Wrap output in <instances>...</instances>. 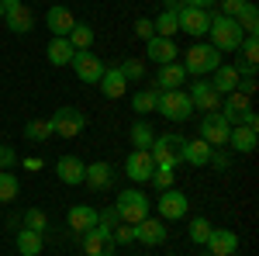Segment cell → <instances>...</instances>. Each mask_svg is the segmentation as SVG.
Here are the masks:
<instances>
[{"instance_id": "obj_48", "label": "cell", "mask_w": 259, "mask_h": 256, "mask_svg": "<svg viewBox=\"0 0 259 256\" xmlns=\"http://www.w3.org/2000/svg\"><path fill=\"white\" fill-rule=\"evenodd\" d=\"M239 94H245V97H252L256 94V77H239V87H235Z\"/></svg>"}, {"instance_id": "obj_7", "label": "cell", "mask_w": 259, "mask_h": 256, "mask_svg": "<svg viewBox=\"0 0 259 256\" xmlns=\"http://www.w3.org/2000/svg\"><path fill=\"white\" fill-rule=\"evenodd\" d=\"M177 24H180V31H187L190 39H204L207 28H211V11H204V7H183L177 14Z\"/></svg>"}, {"instance_id": "obj_22", "label": "cell", "mask_w": 259, "mask_h": 256, "mask_svg": "<svg viewBox=\"0 0 259 256\" xmlns=\"http://www.w3.org/2000/svg\"><path fill=\"white\" fill-rule=\"evenodd\" d=\"M225 145H232L239 156H249V153H256L259 145V135L252 128H242V125H232V132H228V142Z\"/></svg>"}, {"instance_id": "obj_28", "label": "cell", "mask_w": 259, "mask_h": 256, "mask_svg": "<svg viewBox=\"0 0 259 256\" xmlns=\"http://www.w3.org/2000/svg\"><path fill=\"white\" fill-rule=\"evenodd\" d=\"M207 83H211L221 97H225V94H232V90L239 87V73H235V66H218V69L211 73V80H207Z\"/></svg>"}, {"instance_id": "obj_35", "label": "cell", "mask_w": 259, "mask_h": 256, "mask_svg": "<svg viewBox=\"0 0 259 256\" xmlns=\"http://www.w3.org/2000/svg\"><path fill=\"white\" fill-rule=\"evenodd\" d=\"M152 28H156V35H162V39H173V35L180 31L177 14H173V11H162V14H156V21H152Z\"/></svg>"}, {"instance_id": "obj_47", "label": "cell", "mask_w": 259, "mask_h": 256, "mask_svg": "<svg viewBox=\"0 0 259 256\" xmlns=\"http://www.w3.org/2000/svg\"><path fill=\"white\" fill-rule=\"evenodd\" d=\"M235 125H242V128H252V132H256V128H259V115L249 107V111H242V118L235 121Z\"/></svg>"}, {"instance_id": "obj_38", "label": "cell", "mask_w": 259, "mask_h": 256, "mask_svg": "<svg viewBox=\"0 0 259 256\" xmlns=\"http://www.w3.org/2000/svg\"><path fill=\"white\" fill-rule=\"evenodd\" d=\"M156 94H159V90H139V94L132 97V107H135L139 115H149V111H156Z\"/></svg>"}, {"instance_id": "obj_40", "label": "cell", "mask_w": 259, "mask_h": 256, "mask_svg": "<svg viewBox=\"0 0 259 256\" xmlns=\"http://www.w3.org/2000/svg\"><path fill=\"white\" fill-rule=\"evenodd\" d=\"M24 229H31V232H45V229H49V215H45L41 208L24 211Z\"/></svg>"}, {"instance_id": "obj_8", "label": "cell", "mask_w": 259, "mask_h": 256, "mask_svg": "<svg viewBox=\"0 0 259 256\" xmlns=\"http://www.w3.org/2000/svg\"><path fill=\"white\" fill-rule=\"evenodd\" d=\"M124 173L128 180H135V184H149L152 173H156V159L149 149H132V156L124 159Z\"/></svg>"}, {"instance_id": "obj_18", "label": "cell", "mask_w": 259, "mask_h": 256, "mask_svg": "<svg viewBox=\"0 0 259 256\" xmlns=\"http://www.w3.org/2000/svg\"><path fill=\"white\" fill-rule=\"evenodd\" d=\"M4 21H7V28H11L14 35H28V31L35 28V14H31V7H24V4L7 7V11H4Z\"/></svg>"}, {"instance_id": "obj_37", "label": "cell", "mask_w": 259, "mask_h": 256, "mask_svg": "<svg viewBox=\"0 0 259 256\" xmlns=\"http://www.w3.org/2000/svg\"><path fill=\"white\" fill-rule=\"evenodd\" d=\"M207 236H211V222L207 218H190V242H197V246H207Z\"/></svg>"}, {"instance_id": "obj_3", "label": "cell", "mask_w": 259, "mask_h": 256, "mask_svg": "<svg viewBox=\"0 0 259 256\" xmlns=\"http://www.w3.org/2000/svg\"><path fill=\"white\" fill-rule=\"evenodd\" d=\"M218 66H221V52L214 49V45H190L187 56H183V69H187V77L204 80L207 73H214Z\"/></svg>"}, {"instance_id": "obj_21", "label": "cell", "mask_w": 259, "mask_h": 256, "mask_svg": "<svg viewBox=\"0 0 259 256\" xmlns=\"http://www.w3.org/2000/svg\"><path fill=\"white\" fill-rule=\"evenodd\" d=\"M66 225H69L76 236H83L87 229L97 225V208H90V204H73L69 215H66Z\"/></svg>"}, {"instance_id": "obj_26", "label": "cell", "mask_w": 259, "mask_h": 256, "mask_svg": "<svg viewBox=\"0 0 259 256\" xmlns=\"http://www.w3.org/2000/svg\"><path fill=\"white\" fill-rule=\"evenodd\" d=\"M221 104H225V107H221L225 121H228V125H235V121L242 118V111H249V107H252V97H245V94H239V90H232V94H225Z\"/></svg>"}, {"instance_id": "obj_39", "label": "cell", "mask_w": 259, "mask_h": 256, "mask_svg": "<svg viewBox=\"0 0 259 256\" xmlns=\"http://www.w3.org/2000/svg\"><path fill=\"white\" fill-rule=\"evenodd\" d=\"M118 69H121V77H124V80H142V77H145V62L132 59V56H128V59H121Z\"/></svg>"}, {"instance_id": "obj_46", "label": "cell", "mask_w": 259, "mask_h": 256, "mask_svg": "<svg viewBox=\"0 0 259 256\" xmlns=\"http://www.w3.org/2000/svg\"><path fill=\"white\" fill-rule=\"evenodd\" d=\"M14 163H18V153L11 145H0V170H11Z\"/></svg>"}, {"instance_id": "obj_23", "label": "cell", "mask_w": 259, "mask_h": 256, "mask_svg": "<svg viewBox=\"0 0 259 256\" xmlns=\"http://www.w3.org/2000/svg\"><path fill=\"white\" fill-rule=\"evenodd\" d=\"M183 80H187V69L180 62H166V66H159V73H156V87L152 90H180Z\"/></svg>"}, {"instance_id": "obj_49", "label": "cell", "mask_w": 259, "mask_h": 256, "mask_svg": "<svg viewBox=\"0 0 259 256\" xmlns=\"http://www.w3.org/2000/svg\"><path fill=\"white\" fill-rule=\"evenodd\" d=\"M183 4H187V7H204V11H211L218 0H183Z\"/></svg>"}, {"instance_id": "obj_12", "label": "cell", "mask_w": 259, "mask_h": 256, "mask_svg": "<svg viewBox=\"0 0 259 256\" xmlns=\"http://www.w3.org/2000/svg\"><path fill=\"white\" fill-rule=\"evenodd\" d=\"M166 222L162 218H152V215H145L135 225V242H142V246H162L166 242Z\"/></svg>"}, {"instance_id": "obj_56", "label": "cell", "mask_w": 259, "mask_h": 256, "mask_svg": "<svg viewBox=\"0 0 259 256\" xmlns=\"http://www.w3.org/2000/svg\"><path fill=\"white\" fill-rule=\"evenodd\" d=\"M200 256H211V253H200Z\"/></svg>"}, {"instance_id": "obj_20", "label": "cell", "mask_w": 259, "mask_h": 256, "mask_svg": "<svg viewBox=\"0 0 259 256\" xmlns=\"http://www.w3.org/2000/svg\"><path fill=\"white\" fill-rule=\"evenodd\" d=\"M97 87H100V94H104V97H111V100H118V97L128 94V80L121 77L118 66H104V77H100Z\"/></svg>"}, {"instance_id": "obj_4", "label": "cell", "mask_w": 259, "mask_h": 256, "mask_svg": "<svg viewBox=\"0 0 259 256\" xmlns=\"http://www.w3.org/2000/svg\"><path fill=\"white\" fill-rule=\"evenodd\" d=\"M156 111L169 121H187L194 115V104H190V94L180 87V90H159L156 94Z\"/></svg>"}, {"instance_id": "obj_50", "label": "cell", "mask_w": 259, "mask_h": 256, "mask_svg": "<svg viewBox=\"0 0 259 256\" xmlns=\"http://www.w3.org/2000/svg\"><path fill=\"white\" fill-rule=\"evenodd\" d=\"M211 163H214L218 170H228V156H225V153H211Z\"/></svg>"}, {"instance_id": "obj_2", "label": "cell", "mask_w": 259, "mask_h": 256, "mask_svg": "<svg viewBox=\"0 0 259 256\" xmlns=\"http://www.w3.org/2000/svg\"><path fill=\"white\" fill-rule=\"evenodd\" d=\"M211 42H214V49L218 52H239L242 39H245V31L239 28V21L235 18H225V14H211Z\"/></svg>"}, {"instance_id": "obj_6", "label": "cell", "mask_w": 259, "mask_h": 256, "mask_svg": "<svg viewBox=\"0 0 259 256\" xmlns=\"http://www.w3.org/2000/svg\"><path fill=\"white\" fill-rule=\"evenodd\" d=\"M49 121H52V132H56L59 138H76L83 128H87V115H83L80 107H73V104L59 107Z\"/></svg>"}, {"instance_id": "obj_11", "label": "cell", "mask_w": 259, "mask_h": 256, "mask_svg": "<svg viewBox=\"0 0 259 256\" xmlns=\"http://www.w3.org/2000/svg\"><path fill=\"white\" fill-rule=\"evenodd\" d=\"M228 132H232V125L225 121L221 111H207L204 121H200V138H204L207 145H225V142H228Z\"/></svg>"}, {"instance_id": "obj_17", "label": "cell", "mask_w": 259, "mask_h": 256, "mask_svg": "<svg viewBox=\"0 0 259 256\" xmlns=\"http://www.w3.org/2000/svg\"><path fill=\"white\" fill-rule=\"evenodd\" d=\"M111 180H114V170H111V163H90L87 170H83V184L94 191V194H100V191H107L111 187Z\"/></svg>"}, {"instance_id": "obj_25", "label": "cell", "mask_w": 259, "mask_h": 256, "mask_svg": "<svg viewBox=\"0 0 259 256\" xmlns=\"http://www.w3.org/2000/svg\"><path fill=\"white\" fill-rule=\"evenodd\" d=\"M83 170H87V163L76 156H59V163H56V177L62 184H83Z\"/></svg>"}, {"instance_id": "obj_53", "label": "cell", "mask_w": 259, "mask_h": 256, "mask_svg": "<svg viewBox=\"0 0 259 256\" xmlns=\"http://www.w3.org/2000/svg\"><path fill=\"white\" fill-rule=\"evenodd\" d=\"M0 4H4V7H14V4H21V0H0Z\"/></svg>"}, {"instance_id": "obj_36", "label": "cell", "mask_w": 259, "mask_h": 256, "mask_svg": "<svg viewBox=\"0 0 259 256\" xmlns=\"http://www.w3.org/2000/svg\"><path fill=\"white\" fill-rule=\"evenodd\" d=\"M239 52H242V62L245 66H256L259 62V35H245L239 45Z\"/></svg>"}, {"instance_id": "obj_44", "label": "cell", "mask_w": 259, "mask_h": 256, "mask_svg": "<svg viewBox=\"0 0 259 256\" xmlns=\"http://www.w3.org/2000/svg\"><path fill=\"white\" fill-rule=\"evenodd\" d=\"M135 35H139L142 42L152 39V35H156V28H152V18H139V21H135Z\"/></svg>"}, {"instance_id": "obj_33", "label": "cell", "mask_w": 259, "mask_h": 256, "mask_svg": "<svg viewBox=\"0 0 259 256\" xmlns=\"http://www.w3.org/2000/svg\"><path fill=\"white\" fill-rule=\"evenodd\" d=\"M56 135V132H52V121L45 118H35V121H28V125H24V138H28V142H45V138H52Z\"/></svg>"}, {"instance_id": "obj_54", "label": "cell", "mask_w": 259, "mask_h": 256, "mask_svg": "<svg viewBox=\"0 0 259 256\" xmlns=\"http://www.w3.org/2000/svg\"><path fill=\"white\" fill-rule=\"evenodd\" d=\"M4 11H7V7H4V4H0V21H4Z\"/></svg>"}, {"instance_id": "obj_42", "label": "cell", "mask_w": 259, "mask_h": 256, "mask_svg": "<svg viewBox=\"0 0 259 256\" xmlns=\"http://www.w3.org/2000/svg\"><path fill=\"white\" fill-rule=\"evenodd\" d=\"M97 225H104V229H114V225H121V218L114 208H100L97 211Z\"/></svg>"}, {"instance_id": "obj_34", "label": "cell", "mask_w": 259, "mask_h": 256, "mask_svg": "<svg viewBox=\"0 0 259 256\" xmlns=\"http://www.w3.org/2000/svg\"><path fill=\"white\" fill-rule=\"evenodd\" d=\"M18 194H21V184H18V177H14L11 170H0V204L14 201Z\"/></svg>"}, {"instance_id": "obj_10", "label": "cell", "mask_w": 259, "mask_h": 256, "mask_svg": "<svg viewBox=\"0 0 259 256\" xmlns=\"http://www.w3.org/2000/svg\"><path fill=\"white\" fill-rule=\"evenodd\" d=\"M73 73L83 80V83H100V77H104V59L100 56H94L90 49L87 52H73Z\"/></svg>"}, {"instance_id": "obj_1", "label": "cell", "mask_w": 259, "mask_h": 256, "mask_svg": "<svg viewBox=\"0 0 259 256\" xmlns=\"http://www.w3.org/2000/svg\"><path fill=\"white\" fill-rule=\"evenodd\" d=\"M183 145H187V138L177 135V132H166V135H156L152 138V159H156V166L162 170H177L183 166Z\"/></svg>"}, {"instance_id": "obj_51", "label": "cell", "mask_w": 259, "mask_h": 256, "mask_svg": "<svg viewBox=\"0 0 259 256\" xmlns=\"http://www.w3.org/2000/svg\"><path fill=\"white\" fill-rule=\"evenodd\" d=\"M183 7H187V4H183V0H166V11H173V14H180V11H183Z\"/></svg>"}, {"instance_id": "obj_9", "label": "cell", "mask_w": 259, "mask_h": 256, "mask_svg": "<svg viewBox=\"0 0 259 256\" xmlns=\"http://www.w3.org/2000/svg\"><path fill=\"white\" fill-rule=\"evenodd\" d=\"M80 246H83V253H87V256H111V249H114V236H111V229L94 225V229L83 232Z\"/></svg>"}, {"instance_id": "obj_55", "label": "cell", "mask_w": 259, "mask_h": 256, "mask_svg": "<svg viewBox=\"0 0 259 256\" xmlns=\"http://www.w3.org/2000/svg\"><path fill=\"white\" fill-rule=\"evenodd\" d=\"M0 145H4V135H0Z\"/></svg>"}, {"instance_id": "obj_19", "label": "cell", "mask_w": 259, "mask_h": 256, "mask_svg": "<svg viewBox=\"0 0 259 256\" xmlns=\"http://www.w3.org/2000/svg\"><path fill=\"white\" fill-rule=\"evenodd\" d=\"M45 24H49V31H52V39L59 35V39H66L69 31H73V11L69 7H62V4H56V7H49V14H45Z\"/></svg>"}, {"instance_id": "obj_27", "label": "cell", "mask_w": 259, "mask_h": 256, "mask_svg": "<svg viewBox=\"0 0 259 256\" xmlns=\"http://www.w3.org/2000/svg\"><path fill=\"white\" fill-rule=\"evenodd\" d=\"M73 52H76V49L69 45V39H59V35L45 45V59L52 62V66H69V62H73Z\"/></svg>"}, {"instance_id": "obj_45", "label": "cell", "mask_w": 259, "mask_h": 256, "mask_svg": "<svg viewBox=\"0 0 259 256\" xmlns=\"http://www.w3.org/2000/svg\"><path fill=\"white\" fill-rule=\"evenodd\" d=\"M218 4H221V14L225 18H235L242 7H245V0H218Z\"/></svg>"}, {"instance_id": "obj_32", "label": "cell", "mask_w": 259, "mask_h": 256, "mask_svg": "<svg viewBox=\"0 0 259 256\" xmlns=\"http://www.w3.org/2000/svg\"><path fill=\"white\" fill-rule=\"evenodd\" d=\"M235 21H239V28L245 31V35H259V7H256V4L245 0V7L235 14Z\"/></svg>"}, {"instance_id": "obj_15", "label": "cell", "mask_w": 259, "mask_h": 256, "mask_svg": "<svg viewBox=\"0 0 259 256\" xmlns=\"http://www.w3.org/2000/svg\"><path fill=\"white\" fill-rule=\"evenodd\" d=\"M187 94H190L194 111H204V115H207V111H218V104H221V94L211 87V83H207V80H197Z\"/></svg>"}, {"instance_id": "obj_16", "label": "cell", "mask_w": 259, "mask_h": 256, "mask_svg": "<svg viewBox=\"0 0 259 256\" xmlns=\"http://www.w3.org/2000/svg\"><path fill=\"white\" fill-rule=\"evenodd\" d=\"M235 249H239V236L232 229H211V236H207L211 256H235Z\"/></svg>"}, {"instance_id": "obj_52", "label": "cell", "mask_w": 259, "mask_h": 256, "mask_svg": "<svg viewBox=\"0 0 259 256\" xmlns=\"http://www.w3.org/2000/svg\"><path fill=\"white\" fill-rule=\"evenodd\" d=\"M24 170H31V173H35V170H41V159H35V156L24 159Z\"/></svg>"}, {"instance_id": "obj_5", "label": "cell", "mask_w": 259, "mask_h": 256, "mask_svg": "<svg viewBox=\"0 0 259 256\" xmlns=\"http://www.w3.org/2000/svg\"><path fill=\"white\" fill-rule=\"evenodd\" d=\"M114 211H118V218L124 222V225H139L142 218L149 215V197L142 194V191H135V187H128V191L118 194Z\"/></svg>"}, {"instance_id": "obj_29", "label": "cell", "mask_w": 259, "mask_h": 256, "mask_svg": "<svg viewBox=\"0 0 259 256\" xmlns=\"http://www.w3.org/2000/svg\"><path fill=\"white\" fill-rule=\"evenodd\" d=\"M45 246V232H31V229H21L18 232V253L21 256H38Z\"/></svg>"}, {"instance_id": "obj_24", "label": "cell", "mask_w": 259, "mask_h": 256, "mask_svg": "<svg viewBox=\"0 0 259 256\" xmlns=\"http://www.w3.org/2000/svg\"><path fill=\"white\" fill-rule=\"evenodd\" d=\"M211 153H214V145H207L204 138H187V145H183V163H190V166H207V163H211Z\"/></svg>"}, {"instance_id": "obj_43", "label": "cell", "mask_w": 259, "mask_h": 256, "mask_svg": "<svg viewBox=\"0 0 259 256\" xmlns=\"http://www.w3.org/2000/svg\"><path fill=\"white\" fill-rule=\"evenodd\" d=\"M152 180H156V187H159V191H169V187H173V170H162V166H156Z\"/></svg>"}, {"instance_id": "obj_31", "label": "cell", "mask_w": 259, "mask_h": 256, "mask_svg": "<svg viewBox=\"0 0 259 256\" xmlns=\"http://www.w3.org/2000/svg\"><path fill=\"white\" fill-rule=\"evenodd\" d=\"M128 138H132V145H135V149H152L156 132H152V125H149V121H135V125L128 128Z\"/></svg>"}, {"instance_id": "obj_41", "label": "cell", "mask_w": 259, "mask_h": 256, "mask_svg": "<svg viewBox=\"0 0 259 256\" xmlns=\"http://www.w3.org/2000/svg\"><path fill=\"white\" fill-rule=\"evenodd\" d=\"M111 236H114V246H128V242H135V225H114L111 229Z\"/></svg>"}, {"instance_id": "obj_13", "label": "cell", "mask_w": 259, "mask_h": 256, "mask_svg": "<svg viewBox=\"0 0 259 256\" xmlns=\"http://www.w3.org/2000/svg\"><path fill=\"white\" fill-rule=\"evenodd\" d=\"M180 49L173 45V39H162V35H152L145 39V59L156 62V66H166V62H177Z\"/></svg>"}, {"instance_id": "obj_14", "label": "cell", "mask_w": 259, "mask_h": 256, "mask_svg": "<svg viewBox=\"0 0 259 256\" xmlns=\"http://www.w3.org/2000/svg\"><path fill=\"white\" fill-rule=\"evenodd\" d=\"M187 208H190V201H187V194L183 191H162L159 194V218L162 222H177V218L187 215Z\"/></svg>"}, {"instance_id": "obj_30", "label": "cell", "mask_w": 259, "mask_h": 256, "mask_svg": "<svg viewBox=\"0 0 259 256\" xmlns=\"http://www.w3.org/2000/svg\"><path fill=\"white\" fill-rule=\"evenodd\" d=\"M66 39H69V45H73L76 52H87V49L94 45V24H87V21H76V24H73V31H69Z\"/></svg>"}]
</instances>
